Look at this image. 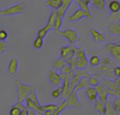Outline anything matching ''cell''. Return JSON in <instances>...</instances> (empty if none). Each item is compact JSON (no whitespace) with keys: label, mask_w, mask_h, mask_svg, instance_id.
Returning a JSON list of instances; mask_svg holds the SVG:
<instances>
[{"label":"cell","mask_w":120,"mask_h":115,"mask_svg":"<svg viewBox=\"0 0 120 115\" xmlns=\"http://www.w3.org/2000/svg\"><path fill=\"white\" fill-rule=\"evenodd\" d=\"M16 96H17V102H24L25 98L29 96L30 92H33L36 90L35 85H29V84H24L21 80H16Z\"/></svg>","instance_id":"1"},{"label":"cell","mask_w":120,"mask_h":115,"mask_svg":"<svg viewBox=\"0 0 120 115\" xmlns=\"http://www.w3.org/2000/svg\"><path fill=\"white\" fill-rule=\"evenodd\" d=\"M100 84L103 85L105 88L107 89L109 96H114L115 98H120V86H118L114 80L103 78V79H101V83Z\"/></svg>","instance_id":"2"},{"label":"cell","mask_w":120,"mask_h":115,"mask_svg":"<svg viewBox=\"0 0 120 115\" xmlns=\"http://www.w3.org/2000/svg\"><path fill=\"white\" fill-rule=\"evenodd\" d=\"M76 56H77V68L78 70H85L89 66V59L86 53L83 48H76Z\"/></svg>","instance_id":"3"},{"label":"cell","mask_w":120,"mask_h":115,"mask_svg":"<svg viewBox=\"0 0 120 115\" xmlns=\"http://www.w3.org/2000/svg\"><path fill=\"white\" fill-rule=\"evenodd\" d=\"M103 50L108 53L112 58H114V60L120 64V43H107L103 48Z\"/></svg>","instance_id":"4"},{"label":"cell","mask_w":120,"mask_h":115,"mask_svg":"<svg viewBox=\"0 0 120 115\" xmlns=\"http://www.w3.org/2000/svg\"><path fill=\"white\" fill-rule=\"evenodd\" d=\"M58 35L60 36H63L65 37L66 40L68 41L70 44H75L78 40H79V37H78V32L76 30H73V29H66V30H63V31H56Z\"/></svg>","instance_id":"5"},{"label":"cell","mask_w":120,"mask_h":115,"mask_svg":"<svg viewBox=\"0 0 120 115\" xmlns=\"http://www.w3.org/2000/svg\"><path fill=\"white\" fill-rule=\"evenodd\" d=\"M24 4H17V5H13V6H10L8 8H5V10H1L0 11V14L1 16H15V14H19V13H23L24 12Z\"/></svg>","instance_id":"6"},{"label":"cell","mask_w":120,"mask_h":115,"mask_svg":"<svg viewBox=\"0 0 120 115\" xmlns=\"http://www.w3.org/2000/svg\"><path fill=\"white\" fill-rule=\"evenodd\" d=\"M76 55V47L73 44H68V46H64L60 48V58L63 60H67L71 56Z\"/></svg>","instance_id":"7"},{"label":"cell","mask_w":120,"mask_h":115,"mask_svg":"<svg viewBox=\"0 0 120 115\" xmlns=\"http://www.w3.org/2000/svg\"><path fill=\"white\" fill-rule=\"evenodd\" d=\"M67 103V108H81L82 107V102L79 101L77 91H72V93L68 96V97L65 100Z\"/></svg>","instance_id":"8"},{"label":"cell","mask_w":120,"mask_h":115,"mask_svg":"<svg viewBox=\"0 0 120 115\" xmlns=\"http://www.w3.org/2000/svg\"><path fill=\"white\" fill-rule=\"evenodd\" d=\"M47 77H48V80L51 82V84H53L54 86H61L63 85V80L60 78V73H58L56 70H54V68L49 70L47 73Z\"/></svg>","instance_id":"9"},{"label":"cell","mask_w":120,"mask_h":115,"mask_svg":"<svg viewBox=\"0 0 120 115\" xmlns=\"http://www.w3.org/2000/svg\"><path fill=\"white\" fill-rule=\"evenodd\" d=\"M95 89H96V91H97V97H98V100H101V101H103V102L108 101L109 93H108L107 89L105 88L103 85L98 84L97 86H95Z\"/></svg>","instance_id":"10"},{"label":"cell","mask_w":120,"mask_h":115,"mask_svg":"<svg viewBox=\"0 0 120 115\" xmlns=\"http://www.w3.org/2000/svg\"><path fill=\"white\" fill-rule=\"evenodd\" d=\"M18 71V59L17 58H12L8 62V66H7V73L10 75H15Z\"/></svg>","instance_id":"11"},{"label":"cell","mask_w":120,"mask_h":115,"mask_svg":"<svg viewBox=\"0 0 120 115\" xmlns=\"http://www.w3.org/2000/svg\"><path fill=\"white\" fill-rule=\"evenodd\" d=\"M84 17H86V13L83 11L82 8H78V10H76V11L67 18V21L68 22H77V21H79V19H82Z\"/></svg>","instance_id":"12"},{"label":"cell","mask_w":120,"mask_h":115,"mask_svg":"<svg viewBox=\"0 0 120 115\" xmlns=\"http://www.w3.org/2000/svg\"><path fill=\"white\" fill-rule=\"evenodd\" d=\"M55 18H56V11L55 10H53V11L51 12V14H49L48 17V21H47V24L45 25V29L49 32L51 30H54V23H55Z\"/></svg>","instance_id":"13"},{"label":"cell","mask_w":120,"mask_h":115,"mask_svg":"<svg viewBox=\"0 0 120 115\" xmlns=\"http://www.w3.org/2000/svg\"><path fill=\"white\" fill-rule=\"evenodd\" d=\"M61 1H63V5H61V7H60L59 10H56V16L64 18L67 8L70 7V5L72 4V0H61Z\"/></svg>","instance_id":"14"},{"label":"cell","mask_w":120,"mask_h":115,"mask_svg":"<svg viewBox=\"0 0 120 115\" xmlns=\"http://www.w3.org/2000/svg\"><path fill=\"white\" fill-rule=\"evenodd\" d=\"M94 109L100 114V115H105L106 114V102L101 101V100H96L94 102Z\"/></svg>","instance_id":"15"},{"label":"cell","mask_w":120,"mask_h":115,"mask_svg":"<svg viewBox=\"0 0 120 115\" xmlns=\"http://www.w3.org/2000/svg\"><path fill=\"white\" fill-rule=\"evenodd\" d=\"M85 96H86V98L88 101L90 102H95L98 97H97V91L95 88H93V86H89L88 89H85Z\"/></svg>","instance_id":"16"},{"label":"cell","mask_w":120,"mask_h":115,"mask_svg":"<svg viewBox=\"0 0 120 115\" xmlns=\"http://www.w3.org/2000/svg\"><path fill=\"white\" fill-rule=\"evenodd\" d=\"M107 28H108V31L115 35V36H120V23L119 22H112L107 24Z\"/></svg>","instance_id":"17"},{"label":"cell","mask_w":120,"mask_h":115,"mask_svg":"<svg viewBox=\"0 0 120 115\" xmlns=\"http://www.w3.org/2000/svg\"><path fill=\"white\" fill-rule=\"evenodd\" d=\"M90 35H91L93 40L95 42H105L106 41V36L102 32L95 30V29H90Z\"/></svg>","instance_id":"18"},{"label":"cell","mask_w":120,"mask_h":115,"mask_svg":"<svg viewBox=\"0 0 120 115\" xmlns=\"http://www.w3.org/2000/svg\"><path fill=\"white\" fill-rule=\"evenodd\" d=\"M90 86V84H89V78H81L78 80V83H77V85L75 86V91H78V90H85V89H88Z\"/></svg>","instance_id":"19"},{"label":"cell","mask_w":120,"mask_h":115,"mask_svg":"<svg viewBox=\"0 0 120 115\" xmlns=\"http://www.w3.org/2000/svg\"><path fill=\"white\" fill-rule=\"evenodd\" d=\"M108 8L111 13H118L120 12V1L119 0H111L108 4Z\"/></svg>","instance_id":"20"},{"label":"cell","mask_w":120,"mask_h":115,"mask_svg":"<svg viewBox=\"0 0 120 115\" xmlns=\"http://www.w3.org/2000/svg\"><path fill=\"white\" fill-rule=\"evenodd\" d=\"M100 83H101V74H100V73H95V74H91L89 77V84H90V86L95 88V86H97Z\"/></svg>","instance_id":"21"},{"label":"cell","mask_w":120,"mask_h":115,"mask_svg":"<svg viewBox=\"0 0 120 115\" xmlns=\"http://www.w3.org/2000/svg\"><path fill=\"white\" fill-rule=\"evenodd\" d=\"M65 65H66V61L63 60L61 58H58V59L52 61V68H54V70H61Z\"/></svg>","instance_id":"22"},{"label":"cell","mask_w":120,"mask_h":115,"mask_svg":"<svg viewBox=\"0 0 120 115\" xmlns=\"http://www.w3.org/2000/svg\"><path fill=\"white\" fill-rule=\"evenodd\" d=\"M46 5L49 6V7H52L53 10H55V11H56V10H59L60 7H61L63 1H61V0H47Z\"/></svg>","instance_id":"23"},{"label":"cell","mask_w":120,"mask_h":115,"mask_svg":"<svg viewBox=\"0 0 120 115\" xmlns=\"http://www.w3.org/2000/svg\"><path fill=\"white\" fill-rule=\"evenodd\" d=\"M100 64H101V58H100V56L91 55L89 58V65L91 67H97V66H100Z\"/></svg>","instance_id":"24"},{"label":"cell","mask_w":120,"mask_h":115,"mask_svg":"<svg viewBox=\"0 0 120 115\" xmlns=\"http://www.w3.org/2000/svg\"><path fill=\"white\" fill-rule=\"evenodd\" d=\"M91 5H94L96 8H98L100 11H105V6H106V0H93Z\"/></svg>","instance_id":"25"},{"label":"cell","mask_w":120,"mask_h":115,"mask_svg":"<svg viewBox=\"0 0 120 115\" xmlns=\"http://www.w3.org/2000/svg\"><path fill=\"white\" fill-rule=\"evenodd\" d=\"M66 65H68L70 67H71L72 71H76L77 70V56L73 55V56L70 58V59H67L66 60Z\"/></svg>","instance_id":"26"},{"label":"cell","mask_w":120,"mask_h":115,"mask_svg":"<svg viewBox=\"0 0 120 115\" xmlns=\"http://www.w3.org/2000/svg\"><path fill=\"white\" fill-rule=\"evenodd\" d=\"M105 115H118L116 111L113 108V104L111 103V101H106V114Z\"/></svg>","instance_id":"27"},{"label":"cell","mask_w":120,"mask_h":115,"mask_svg":"<svg viewBox=\"0 0 120 115\" xmlns=\"http://www.w3.org/2000/svg\"><path fill=\"white\" fill-rule=\"evenodd\" d=\"M43 43H45V41H43V37H36L35 40H34V43H33V47L35 48V49H41V48L43 47Z\"/></svg>","instance_id":"28"},{"label":"cell","mask_w":120,"mask_h":115,"mask_svg":"<svg viewBox=\"0 0 120 115\" xmlns=\"http://www.w3.org/2000/svg\"><path fill=\"white\" fill-rule=\"evenodd\" d=\"M101 66H109V67H115V62L111 59V58H103V59H101V64H100Z\"/></svg>","instance_id":"29"},{"label":"cell","mask_w":120,"mask_h":115,"mask_svg":"<svg viewBox=\"0 0 120 115\" xmlns=\"http://www.w3.org/2000/svg\"><path fill=\"white\" fill-rule=\"evenodd\" d=\"M75 74H76V75H78L79 78H89V77L91 75L88 71H85V70H78V68L75 71Z\"/></svg>","instance_id":"30"},{"label":"cell","mask_w":120,"mask_h":115,"mask_svg":"<svg viewBox=\"0 0 120 115\" xmlns=\"http://www.w3.org/2000/svg\"><path fill=\"white\" fill-rule=\"evenodd\" d=\"M63 25V18L61 17H58L55 18V23H54V31H59L60 28H61Z\"/></svg>","instance_id":"31"},{"label":"cell","mask_w":120,"mask_h":115,"mask_svg":"<svg viewBox=\"0 0 120 115\" xmlns=\"http://www.w3.org/2000/svg\"><path fill=\"white\" fill-rule=\"evenodd\" d=\"M112 104H113V108L116 111V114L120 115V98H114V101L112 102Z\"/></svg>","instance_id":"32"},{"label":"cell","mask_w":120,"mask_h":115,"mask_svg":"<svg viewBox=\"0 0 120 115\" xmlns=\"http://www.w3.org/2000/svg\"><path fill=\"white\" fill-rule=\"evenodd\" d=\"M21 111H22V109H19L16 104H13L12 107L10 108L8 114H10V115H19V114H21Z\"/></svg>","instance_id":"33"},{"label":"cell","mask_w":120,"mask_h":115,"mask_svg":"<svg viewBox=\"0 0 120 115\" xmlns=\"http://www.w3.org/2000/svg\"><path fill=\"white\" fill-rule=\"evenodd\" d=\"M61 91H63L61 86H58L56 89H54V90L52 91V97H53V98H59L60 96H61Z\"/></svg>","instance_id":"34"},{"label":"cell","mask_w":120,"mask_h":115,"mask_svg":"<svg viewBox=\"0 0 120 115\" xmlns=\"http://www.w3.org/2000/svg\"><path fill=\"white\" fill-rule=\"evenodd\" d=\"M60 72H61V73H65V74H70V73H72L73 71L71 70V67H70L68 65H65L63 68L60 70Z\"/></svg>","instance_id":"35"},{"label":"cell","mask_w":120,"mask_h":115,"mask_svg":"<svg viewBox=\"0 0 120 115\" xmlns=\"http://www.w3.org/2000/svg\"><path fill=\"white\" fill-rule=\"evenodd\" d=\"M47 34H48V31L45 29V26H43L42 29H40V30L37 31V36H38V37H43V38H45V36H46Z\"/></svg>","instance_id":"36"},{"label":"cell","mask_w":120,"mask_h":115,"mask_svg":"<svg viewBox=\"0 0 120 115\" xmlns=\"http://www.w3.org/2000/svg\"><path fill=\"white\" fill-rule=\"evenodd\" d=\"M7 38V32L4 29H0V41H6Z\"/></svg>","instance_id":"37"},{"label":"cell","mask_w":120,"mask_h":115,"mask_svg":"<svg viewBox=\"0 0 120 115\" xmlns=\"http://www.w3.org/2000/svg\"><path fill=\"white\" fill-rule=\"evenodd\" d=\"M6 48H7V44L5 41H0V54H3L5 50H6Z\"/></svg>","instance_id":"38"},{"label":"cell","mask_w":120,"mask_h":115,"mask_svg":"<svg viewBox=\"0 0 120 115\" xmlns=\"http://www.w3.org/2000/svg\"><path fill=\"white\" fill-rule=\"evenodd\" d=\"M113 73H114V77L115 78H119L120 77V66H115L113 68Z\"/></svg>","instance_id":"39"},{"label":"cell","mask_w":120,"mask_h":115,"mask_svg":"<svg viewBox=\"0 0 120 115\" xmlns=\"http://www.w3.org/2000/svg\"><path fill=\"white\" fill-rule=\"evenodd\" d=\"M28 111H29V109L26 108V109L22 110V111H21V114H19V115H28Z\"/></svg>","instance_id":"40"},{"label":"cell","mask_w":120,"mask_h":115,"mask_svg":"<svg viewBox=\"0 0 120 115\" xmlns=\"http://www.w3.org/2000/svg\"><path fill=\"white\" fill-rule=\"evenodd\" d=\"M114 82H115V84H116L118 86H120V77H119V78H115Z\"/></svg>","instance_id":"41"},{"label":"cell","mask_w":120,"mask_h":115,"mask_svg":"<svg viewBox=\"0 0 120 115\" xmlns=\"http://www.w3.org/2000/svg\"><path fill=\"white\" fill-rule=\"evenodd\" d=\"M28 115H36V111L35 110H29L28 111Z\"/></svg>","instance_id":"42"},{"label":"cell","mask_w":120,"mask_h":115,"mask_svg":"<svg viewBox=\"0 0 120 115\" xmlns=\"http://www.w3.org/2000/svg\"><path fill=\"white\" fill-rule=\"evenodd\" d=\"M73 1H75L76 4H79V1H81V0H73Z\"/></svg>","instance_id":"43"},{"label":"cell","mask_w":120,"mask_h":115,"mask_svg":"<svg viewBox=\"0 0 120 115\" xmlns=\"http://www.w3.org/2000/svg\"><path fill=\"white\" fill-rule=\"evenodd\" d=\"M0 11H1V7H0Z\"/></svg>","instance_id":"44"}]
</instances>
